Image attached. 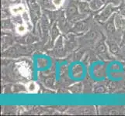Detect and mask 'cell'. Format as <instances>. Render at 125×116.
Segmentation results:
<instances>
[{
  "instance_id": "cell-2",
  "label": "cell",
  "mask_w": 125,
  "mask_h": 116,
  "mask_svg": "<svg viewBox=\"0 0 125 116\" xmlns=\"http://www.w3.org/2000/svg\"><path fill=\"white\" fill-rule=\"evenodd\" d=\"M27 90L29 92L34 93L37 91V85L35 82H30L27 84Z\"/></svg>"
},
{
  "instance_id": "cell-1",
  "label": "cell",
  "mask_w": 125,
  "mask_h": 116,
  "mask_svg": "<svg viewBox=\"0 0 125 116\" xmlns=\"http://www.w3.org/2000/svg\"><path fill=\"white\" fill-rule=\"evenodd\" d=\"M24 12V6L23 5H16L11 8V12L12 15H20Z\"/></svg>"
},
{
  "instance_id": "cell-3",
  "label": "cell",
  "mask_w": 125,
  "mask_h": 116,
  "mask_svg": "<svg viewBox=\"0 0 125 116\" xmlns=\"http://www.w3.org/2000/svg\"><path fill=\"white\" fill-rule=\"evenodd\" d=\"M27 28L25 25H19L18 27H16V31L18 32L20 34H23L27 32Z\"/></svg>"
},
{
  "instance_id": "cell-4",
  "label": "cell",
  "mask_w": 125,
  "mask_h": 116,
  "mask_svg": "<svg viewBox=\"0 0 125 116\" xmlns=\"http://www.w3.org/2000/svg\"><path fill=\"white\" fill-rule=\"evenodd\" d=\"M64 2V0H53V3L54 4L55 6H62V4Z\"/></svg>"
}]
</instances>
